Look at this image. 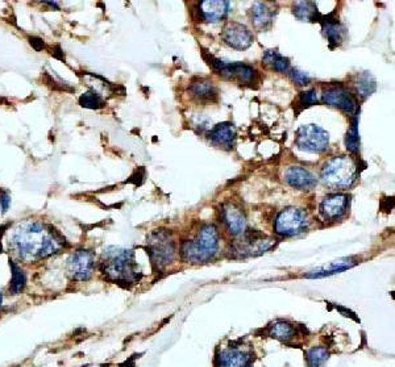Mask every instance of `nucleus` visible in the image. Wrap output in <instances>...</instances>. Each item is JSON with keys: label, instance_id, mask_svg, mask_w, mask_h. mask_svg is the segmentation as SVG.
Segmentation results:
<instances>
[{"label": "nucleus", "instance_id": "1", "mask_svg": "<svg viewBox=\"0 0 395 367\" xmlns=\"http://www.w3.org/2000/svg\"><path fill=\"white\" fill-rule=\"evenodd\" d=\"M66 238L54 226L36 220L20 223L8 238V247L12 255L25 264L39 262L58 255L66 247Z\"/></svg>", "mask_w": 395, "mask_h": 367}, {"label": "nucleus", "instance_id": "2", "mask_svg": "<svg viewBox=\"0 0 395 367\" xmlns=\"http://www.w3.org/2000/svg\"><path fill=\"white\" fill-rule=\"evenodd\" d=\"M100 270L107 281L123 287L134 286L143 276V272L136 262L135 252L131 249L110 247L105 250Z\"/></svg>", "mask_w": 395, "mask_h": 367}, {"label": "nucleus", "instance_id": "3", "mask_svg": "<svg viewBox=\"0 0 395 367\" xmlns=\"http://www.w3.org/2000/svg\"><path fill=\"white\" fill-rule=\"evenodd\" d=\"M219 249V233L212 224L201 228L191 240L184 241L182 255L191 264H203L215 257Z\"/></svg>", "mask_w": 395, "mask_h": 367}, {"label": "nucleus", "instance_id": "4", "mask_svg": "<svg viewBox=\"0 0 395 367\" xmlns=\"http://www.w3.org/2000/svg\"><path fill=\"white\" fill-rule=\"evenodd\" d=\"M320 178L328 189H349L356 182V163L352 158L346 156L334 157L323 165L320 170Z\"/></svg>", "mask_w": 395, "mask_h": 367}, {"label": "nucleus", "instance_id": "5", "mask_svg": "<svg viewBox=\"0 0 395 367\" xmlns=\"http://www.w3.org/2000/svg\"><path fill=\"white\" fill-rule=\"evenodd\" d=\"M146 252L155 272L164 270L175 258V243L166 231H155L146 241Z\"/></svg>", "mask_w": 395, "mask_h": 367}, {"label": "nucleus", "instance_id": "6", "mask_svg": "<svg viewBox=\"0 0 395 367\" xmlns=\"http://www.w3.org/2000/svg\"><path fill=\"white\" fill-rule=\"evenodd\" d=\"M309 226V216L303 209L289 207L281 211L276 217L274 231L282 237H294L305 233Z\"/></svg>", "mask_w": 395, "mask_h": 367}, {"label": "nucleus", "instance_id": "7", "mask_svg": "<svg viewBox=\"0 0 395 367\" xmlns=\"http://www.w3.org/2000/svg\"><path fill=\"white\" fill-rule=\"evenodd\" d=\"M233 244L232 250L237 257H256L273 247L274 240L259 231H245Z\"/></svg>", "mask_w": 395, "mask_h": 367}, {"label": "nucleus", "instance_id": "8", "mask_svg": "<svg viewBox=\"0 0 395 367\" xmlns=\"http://www.w3.org/2000/svg\"><path fill=\"white\" fill-rule=\"evenodd\" d=\"M295 145L299 151L307 153H322L329 145V134L327 131L315 124L302 125L297 131Z\"/></svg>", "mask_w": 395, "mask_h": 367}, {"label": "nucleus", "instance_id": "9", "mask_svg": "<svg viewBox=\"0 0 395 367\" xmlns=\"http://www.w3.org/2000/svg\"><path fill=\"white\" fill-rule=\"evenodd\" d=\"M95 269V255L88 249H78L68 258L66 272L71 281L87 282Z\"/></svg>", "mask_w": 395, "mask_h": 367}, {"label": "nucleus", "instance_id": "10", "mask_svg": "<svg viewBox=\"0 0 395 367\" xmlns=\"http://www.w3.org/2000/svg\"><path fill=\"white\" fill-rule=\"evenodd\" d=\"M210 65L218 74L224 76L225 79L239 81L240 83H251L256 76V70L253 67L241 62H225L211 57Z\"/></svg>", "mask_w": 395, "mask_h": 367}, {"label": "nucleus", "instance_id": "11", "mask_svg": "<svg viewBox=\"0 0 395 367\" xmlns=\"http://www.w3.org/2000/svg\"><path fill=\"white\" fill-rule=\"evenodd\" d=\"M254 354L251 348L232 344L224 348L218 357V367H251Z\"/></svg>", "mask_w": 395, "mask_h": 367}, {"label": "nucleus", "instance_id": "12", "mask_svg": "<svg viewBox=\"0 0 395 367\" xmlns=\"http://www.w3.org/2000/svg\"><path fill=\"white\" fill-rule=\"evenodd\" d=\"M222 38L227 45L237 49V50H245L251 47L254 41L253 33L248 27H245L244 24L236 23V21H230L222 32Z\"/></svg>", "mask_w": 395, "mask_h": 367}, {"label": "nucleus", "instance_id": "13", "mask_svg": "<svg viewBox=\"0 0 395 367\" xmlns=\"http://www.w3.org/2000/svg\"><path fill=\"white\" fill-rule=\"evenodd\" d=\"M322 100L324 103L338 108L341 111L347 113L356 112L357 105L355 98L348 91L347 88H344L343 86H332L328 87L327 90H324Z\"/></svg>", "mask_w": 395, "mask_h": 367}, {"label": "nucleus", "instance_id": "14", "mask_svg": "<svg viewBox=\"0 0 395 367\" xmlns=\"http://www.w3.org/2000/svg\"><path fill=\"white\" fill-rule=\"evenodd\" d=\"M349 198L347 195L334 194L328 195L320 203V214L326 220H340L347 214Z\"/></svg>", "mask_w": 395, "mask_h": 367}, {"label": "nucleus", "instance_id": "15", "mask_svg": "<svg viewBox=\"0 0 395 367\" xmlns=\"http://www.w3.org/2000/svg\"><path fill=\"white\" fill-rule=\"evenodd\" d=\"M223 223L233 235H240L247 231V217L242 209L235 204H225L222 209Z\"/></svg>", "mask_w": 395, "mask_h": 367}, {"label": "nucleus", "instance_id": "16", "mask_svg": "<svg viewBox=\"0 0 395 367\" xmlns=\"http://www.w3.org/2000/svg\"><path fill=\"white\" fill-rule=\"evenodd\" d=\"M199 12L204 21L219 23L227 18L230 12V1L227 0H204L199 4Z\"/></svg>", "mask_w": 395, "mask_h": 367}, {"label": "nucleus", "instance_id": "17", "mask_svg": "<svg viewBox=\"0 0 395 367\" xmlns=\"http://www.w3.org/2000/svg\"><path fill=\"white\" fill-rule=\"evenodd\" d=\"M285 180L289 183L291 187L298 190L314 189L318 183L314 174H311L309 170L299 168V166H291L286 170Z\"/></svg>", "mask_w": 395, "mask_h": 367}, {"label": "nucleus", "instance_id": "18", "mask_svg": "<svg viewBox=\"0 0 395 367\" xmlns=\"http://www.w3.org/2000/svg\"><path fill=\"white\" fill-rule=\"evenodd\" d=\"M276 16V10L273 4L257 1L253 4L251 10V19L254 28L259 30H266L271 27L273 20Z\"/></svg>", "mask_w": 395, "mask_h": 367}, {"label": "nucleus", "instance_id": "19", "mask_svg": "<svg viewBox=\"0 0 395 367\" xmlns=\"http://www.w3.org/2000/svg\"><path fill=\"white\" fill-rule=\"evenodd\" d=\"M210 139L215 145L232 149L236 141V128L232 122H220L212 128Z\"/></svg>", "mask_w": 395, "mask_h": 367}, {"label": "nucleus", "instance_id": "20", "mask_svg": "<svg viewBox=\"0 0 395 367\" xmlns=\"http://www.w3.org/2000/svg\"><path fill=\"white\" fill-rule=\"evenodd\" d=\"M356 264L353 261V258H344V260H338V261H334L331 264H326L323 267H319L317 270L311 272L307 274V278H322V276H327V275H332V274L340 273L344 272L347 269H350L353 264Z\"/></svg>", "mask_w": 395, "mask_h": 367}, {"label": "nucleus", "instance_id": "21", "mask_svg": "<svg viewBox=\"0 0 395 367\" xmlns=\"http://www.w3.org/2000/svg\"><path fill=\"white\" fill-rule=\"evenodd\" d=\"M190 91H191L194 98H196L201 102L213 100L216 98V94H218L216 87L207 79H198V81L193 82V85L190 87Z\"/></svg>", "mask_w": 395, "mask_h": 367}, {"label": "nucleus", "instance_id": "22", "mask_svg": "<svg viewBox=\"0 0 395 367\" xmlns=\"http://www.w3.org/2000/svg\"><path fill=\"white\" fill-rule=\"evenodd\" d=\"M322 24L324 35L331 44H335L338 47L344 41L346 29L338 23V19L329 20V18H326V20L322 21Z\"/></svg>", "mask_w": 395, "mask_h": 367}, {"label": "nucleus", "instance_id": "23", "mask_svg": "<svg viewBox=\"0 0 395 367\" xmlns=\"http://www.w3.org/2000/svg\"><path fill=\"white\" fill-rule=\"evenodd\" d=\"M269 334L273 339H278L281 342H289L295 339L297 330L286 321H277L270 327Z\"/></svg>", "mask_w": 395, "mask_h": 367}, {"label": "nucleus", "instance_id": "24", "mask_svg": "<svg viewBox=\"0 0 395 367\" xmlns=\"http://www.w3.org/2000/svg\"><path fill=\"white\" fill-rule=\"evenodd\" d=\"M10 267L11 274H12L10 293L11 295H20L21 292L24 291V289L27 286V275L15 261H11L10 260Z\"/></svg>", "mask_w": 395, "mask_h": 367}, {"label": "nucleus", "instance_id": "25", "mask_svg": "<svg viewBox=\"0 0 395 367\" xmlns=\"http://www.w3.org/2000/svg\"><path fill=\"white\" fill-rule=\"evenodd\" d=\"M294 15L302 21H318V7L312 1H297L294 3Z\"/></svg>", "mask_w": 395, "mask_h": 367}, {"label": "nucleus", "instance_id": "26", "mask_svg": "<svg viewBox=\"0 0 395 367\" xmlns=\"http://www.w3.org/2000/svg\"><path fill=\"white\" fill-rule=\"evenodd\" d=\"M262 59L266 65H270L274 70H277L280 73H286L290 70L289 59L280 54L277 50H266Z\"/></svg>", "mask_w": 395, "mask_h": 367}, {"label": "nucleus", "instance_id": "27", "mask_svg": "<svg viewBox=\"0 0 395 367\" xmlns=\"http://www.w3.org/2000/svg\"><path fill=\"white\" fill-rule=\"evenodd\" d=\"M79 104L85 108H90V110H99L103 108L106 105V102L103 100L102 95L99 94L95 90H90L85 94L81 95L79 98Z\"/></svg>", "mask_w": 395, "mask_h": 367}, {"label": "nucleus", "instance_id": "28", "mask_svg": "<svg viewBox=\"0 0 395 367\" xmlns=\"http://www.w3.org/2000/svg\"><path fill=\"white\" fill-rule=\"evenodd\" d=\"M355 86H356L357 93L361 95L362 98H367L369 95H372V93L376 90V82L367 73L358 76Z\"/></svg>", "mask_w": 395, "mask_h": 367}, {"label": "nucleus", "instance_id": "29", "mask_svg": "<svg viewBox=\"0 0 395 367\" xmlns=\"http://www.w3.org/2000/svg\"><path fill=\"white\" fill-rule=\"evenodd\" d=\"M307 365L309 367H322L328 359V351L323 348H314L307 351Z\"/></svg>", "mask_w": 395, "mask_h": 367}, {"label": "nucleus", "instance_id": "30", "mask_svg": "<svg viewBox=\"0 0 395 367\" xmlns=\"http://www.w3.org/2000/svg\"><path fill=\"white\" fill-rule=\"evenodd\" d=\"M317 103H318V93L315 90H307L305 93H300L295 105L299 107L298 111H302V110Z\"/></svg>", "mask_w": 395, "mask_h": 367}, {"label": "nucleus", "instance_id": "31", "mask_svg": "<svg viewBox=\"0 0 395 367\" xmlns=\"http://www.w3.org/2000/svg\"><path fill=\"white\" fill-rule=\"evenodd\" d=\"M346 144H347V148L350 151H358L360 148V136H358V128H357V122H352L350 125V129L347 134V140H346Z\"/></svg>", "mask_w": 395, "mask_h": 367}, {"label": "nucleus", "instance_id": "32", "mask_svg": "<svg viewBox=\"0 0 395 367\" xmlns=\"http://www.w3.org/2000/svg\"><path fill=\"white\" fill-rule=\"evenodd\" d=\"M291 76L294 79L295 83H298L299 86L309 85V76L299 70H293L291 71Z\"/></svg>", "mask_w": 395, "mask_h": 367}, {"label": "nucleus", "instance_id": "33", "mask_svg": "<svg viewBox=\"0 0 395 367\" xmlns=\"http://www.w3.org/2000/svg\"><path fill=\"white\" fill-rule=\"evenodd\" d=\"M0 206H1V212L7 214L11 206V195L7 191L0 192Z\"/></svg>", "mask_w": 395, "mask_h": 367}, {"label": "nucleus", "instance_id": "34", "mask_svg": "<svg viewBox=\"0 0 395 367\" xmlns=\"http://www.w3.org/2000/svg\"><path fill=\"white\" fill-rule=\"evenodd\" d=\"M1 304H3V292L0 291V308H1Z\"/></svg>", "mask_w": 395, "mask_h": 367}]
</instances>
